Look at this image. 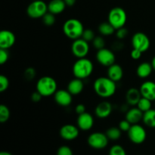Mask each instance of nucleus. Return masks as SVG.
Returning a JSON list of instances; mask_svg holds the SVG:
<instances>
[{
	"label": "nucleus",
	"mask_w": 155,
	"mask_h": 155,
	"mask_svg": "<svg viewBox=\"0 0 155 155\" xmlns=\"http://www.w3.org/2000/svg\"><path fill=\"white\" fill-rule=\"evenodd\" d=\"M9 59V54L8 49H4V48H0V64L2 65L4 64L5 63L8 61Z\"/></svg>",
	"instance_id": "nucleus-36"
},
{
	"label": "nucleus",
	"mask_w": 155,
	"mask_h": 155,
	"mask_svg": "<svg viewBox=\"0 0 155 155\" xmlns=\"http://www.w3.org/2000/svg\"><path fill=\"white\" fill-rule=\"evenodd\" d=\"M144 113L139 108L133 107L131 109H129L127 111L125 115V119L128 120L132 125L133 124H138L140 121L143 119Z\"/></svg>",
	"instance_id": "nucleus-18"
},
{
	"label": "nucleus",
	"mask_w": 155,
	"mask_h": 155,
	"mask_svg": "<svg viewBox=\"0 0 155 155\" xmlns=\"http://www.w3.org/2000/svg\"><path fill=\"white\" fill-rule=\"evenodd\" d=\"M84 89L83 80L79 78H74L69 82L68 85V90L72 95H77L81 93Z\"/></svg>",
	"instance_id": "nucleus-21"
},
{
	"label": "nucleus",
	"mask_w": 155,
	"mask_h": 155,
	"mask_svg": "<svg viewBox=\"0 0 155 155\" xmlns=\"http://www.w3.org/2000/svg\"><path fill=\"white\" fill-rule=\"evenodd\" d=\"M108 155H127L126 150L120 145H114L109 150Z\"/></svg>",
	"instance_id": "nucleus-30"
},
{
	"label": "nucleus",
	"mask_w": 155,
	"mask_h": 155,
	"mask_svg": "<svg viewBox=\"0 0 155 155\" xmlns=\"http://www.w3.org/2000/svg\"><path fill=\"white\" fill-rule=\"evenodd\" d=\"M95 57L100 64L107 68L114 64L116 61V56L114 51L107 48L98 50Z\"/></svg>",
	"instance_id": "nucleus-11"
},
{
	"label": "nucleus",
	"mask_w": 155,
	"mask_h": 155,
	"mask_svg": "<svg viewBox=\"0 0 155 155\" xmlns=\"http://www.w3.org/2000/svg\"><path fill=\"white\" fill-rule=\"evenodd\" d=\"M151 45V42L145 33L142 32L136 33L132 37V45L133 48H136L142 51V53L145 52L148 50Z\"/></svg>",
	"instance_id": "nucleus-9"
},
{
	"label": "nucleus",
	"mask_w": 155,
	"mask_h": 155,
	"mask_svg": "<svg viewBox=\"0 0 155 155\" xmlns=\"http://www.w3.org/2000/svg\"><path fill=\"white\" fill-rule=\"evenodd\" d=\"M131 127L132 124L126 119L124 120H121L119 123V125H118V127L120 129L122 132H128Z\"/></svg>",
	"instance_id": "nucleus-37"
},
{
	"label": "nucleus",
	"mask_w": 155,
	"mask_h": 155,
	"mask_svg": "<svg viewBox=\"0 0 155 155\" xmlns=\"http://www.w3.org/2000/svg\"><path fill=\"white\" fill-rule=\"evenodd\" d=\"M140 90L142 96L151 100L155 101V83L153 81H145L141 85Z\"/></svg>",
	"instance_id": "nucleus-16"
},
{
	"label": "nucleus",
	"mask_w": 155,
	"mask_h": 155,
	"mask_svg": "<svg viewBox=\"0 0 155 155\" xmlns=\"http://www.w3.org/2000/svg\"><path fill=\"white\" fill-rule=\"evenodd\" d=\"M10 118V110L5 104L0 105V122L6 123Z\"/></svg>",
	"instance_id": "nucleus-28"
},
{
	"label": "nucleus",
	"mask_w": 155,
	"mask_h": 155,
	"mask_svg": "<svg viewBox=\"0 0 155 155\" xmlns=\"http://www.w3.org/2000/svg\"><path fill=\"white\" fill-rule=\"evenodd\" d=\"M113 107L109 101H101L95 108V114L98 118L104 119L110 116L112 113Z\"/></svg>",
	"instance_id": "nucleus-17"
},
{
	"label": "nucleus",
	"mask_w": 155,
	"mask_h": 155,
	"mask_svg": "<svg viewBox=\"0 0 155 155\" xmlns=\"http://www.w3.org/2000/svg\"><path fill=\"white\" fill-rule=\"evenodd\" d=\"M71 51L77 58H86L89 51V42L84 40L83 38L75 39L71 44Z\"/></svg>",
	"instance_id": "nucleus-10"
},
{
	"label": "nucleus",
	"mask_w": 155,
	"mask_h": 155,
	"mask_svg": "<svg viewBox=\"0 0 155 155\" xmlns=\"http://www.w3.org/2000/svg\"><path fill=\"white\" fill-rule=\"evenodd\" d=\"M61 137L66 141H72L77 139L80 135V129L73 124H65L60 129Z\"/></svg>",
	"instance_id": "nucleus-12"
},
{
	"label": "nucleus",
	"mask_w": 155,
	"mask_h": 155,
	"mask_svg": "<svg viewBox=\"0 0 155 155\" xmlns=\"http://www.w3.org/2000/svg\"><path fill=\"white\" fill-rule=\"evenodd\" d=\"M64 1L66 5L68 7H72L76 3V0H64Z\"/></svg>",
	"instance_id": "nucleus-42"
},
{
	"label": "nucleus",
	"mask_w": 155,
	"mask_h": 155,
	"mask_svg": "<svg viewBox=\"0 0 155 155\" xmlns=\"http://www.w3.org/2000/svg\"><path fill=\"white\" fill-rule=\"evenodd\" d=\"M151 65H152V67H153V69L155 71V56L153 58L152 61H151Z\"/></svg>",
	"instance_id": "nucleus-44"
},
{
	"label": "nucleus",
	"mask_w": 155,
	"mask_h": 155,
	"mask_svg": "<svg viewBox=\"0 0 155 155\" xmlns=\"http://www.w3.org/2000/svg\"><path fill=\"white\" fill-rule=\"evenodd\" d=\"M36 75V70L33 68H28L24 71V77L27 80H33Z\"/></svg>",
	"instance_id": "nucleus-35"
},
{
	"label": "nucleus",
	"mask_w": 155,
	"mask_h": 155,
	"mask_svg": "<svg viewBox=\"0 0 155 155\" xmlns=\"http://www.w3.org/2000/svg\"><path fill=\"white\" fill-rule=\"evenodd\" d=\"M32 1H37V0H32Z\"/></svg>",
	"instance_id": "nucleus-45"
},
{
	"label": "nucleus",
	"mask_w": 155,
	"mask_h": 155,
	"mask_svg": "<svg viewBox=\"0 0 155 155\" xmlns=\"http://www.w3.org/2000/svg\"><path fill=\"white\" fill-rule=\"evenodd\" d=\"M142 52L139 50L136 49V48H133V50L130 52V56L133 60H139L141 57H142Z\"/></svg>",
	"instance_id": "nucleus-39"
},
{
	"label": "nucleus",
	"mask_w": 155,
	"mask_h": 155,
	"mask_svg": "<svg viewBox=\"0 0 155 155\" xmlns=\"http://www.w3.org/2000/svg\"><path fill=\"white\" fill-rule=\"evenodd\" d=\"M127 133H128V137L130 140L136 145H140L146 140V130L139 124L132 125Z\"/></svg>",
	"instance_id": "nucleus-8"
},
{
	"label": "nucleus",
	"mask_w": 155,
	"mask_h": 155,
	"mask_svg": "<svg viewBox=\"0 0 155 155\" xmlns=\"http://www.w3.org/2000/svg\"><path fill=\"white\" fill-rule=\"evenodd\" d=\"M107 21L111 24L116 30L121 27H124L127 21V12L120 7L113 8L109 12Z\"/></svg>",
	"instance_id": "nucleus-5"
},
{
	"label": "nucleus",
	"mask_w": 155,
	"mask_h": 155,
	"mask_svg": "<svg viewBox=\"0 0 155 155\" xmlns=\"http://www.w3.org/2000/svg\"><path fill=\"white\" fill-rule=\"evenodd\" d=\"M153 67L149 62H142L136 69V74L141 79H145L149 77L153 71Z\"/></svg>",
	"instance_id": "nucleus-23"
},
{
	"label": "nucleus",
	"mask_w": 155,
	"mask_h": 155,
	"mask_svg": "<svg viewBox=\"0 0 155 155\" xmlns=\"http://www.w3.org/2000/svg\"><path fill=\"white\" fill-rule=\"evenodd\" d=\"M75 112L77 115L85 113L86 112V106L83 104H78L75 107Z\"/></svg>",
	"instance_id": "nucleus-41"
},
{
	"label": "nucleus",
	"mask_w": 155,
	"mask_h": 155,
	"mask_svg": "<svg viewBox=\"0 0 155 155\" xmlns=\"http://www.w3.org/2000/svg\"><path fill=\"white\" fill-rule=\"evenodd\" d=\"M95 33L91 29H85L84 31H83V35H82V37L84 40H86V42H92L93 39H95Z\"/></svg>",
	"instance_id": "nucleus-32"
},
{
	"label": "nucleus",
	"mask_w": 155,
	"mask_h": 155,
	"mask_svg": "<svg viewBox=\"0 0 155 155\" xmlns=\"http://www.w3.org/2000/svg\"><path fill=\"white\" fill-rule=\"evenodd\" d=\"M57 155H74V153L69 146L62 145L58 149Z\"/></svg>",
	"instance_id": "nucleus-34"
},
{
	"label": "nucleus",
	"mask_w": 155,
	"mask_h": 155,
	"mask_svg": "<svg viewBox=\"0 0 155 155\" xmlns=\"http://www.w3.org/2000/svg\"><path fill=\"white\" fill-rule=\"evenodd\" d=\"M94 65L92 61L86 58H78L73 65V74L76 78L85 80L92 75Z\"/></svg>",
	"instance_id": "nucleus-2"
},
{
	"label": "nucleus",
	"mask_w": 155,
	"mask_h": 155,
	"mask_svg": "<svg viewBox=\"0 0 155 155\" xmlns=\"http://www.w3.org/2000/svg\"><path fill=\"white\" fill-rule=\"evenodd\" d=\"M42 97L43 96H42V95H41V94L39 93L38 91H36V92H34L31 95V100L33 101V102L37 103V102H39V101H41V99H42Z\"/></svg>",
	"instance_id": "nucleus-40"
},
{
	"label": "nucleus",
	"mask_w": 155,
	"mask_h": 155,
	"mask_svg": "<svg viewBox=\"0 0 155 155\" xmlns=\"http://www.w3.org/2000/svg\"><path fill=\"white\" fill-rule=\"evenodd\" d=\"M84 30L83 23L76 18H71L64 23V33L67 37L73 40L81 38Z\"/></svg>",
	"instance_id": "nucleus-3"
},
{
	"label": "nucleus",
	"mask_w": 155,
	"mask_h": 155,
	"mask_svg": "<svg viewBox=\"0 0 155 155\" xmlns=\"http://www.w3.org/2000/svg\"><path fill=\"white\" fill-rule=\"evenodd\" d=\"M77 125L80 130H83V131L90 130L94 125L93 117L86 111L82 114L78 115L77 120Z\"/></svg>",
	"instance_id": "nucleus-14"
},
{
	"label": "nucleus",
	"mask_w": 155,
	"mask_h": 155,
	"mask_svg": "<svg viewBox=\"0 0 155 155\" xmlns=\"http://www.w3.org/2000/svg\"><path fill=\"white\" fill-rule=\"evenodd\" d=\"M64 0H51L48 4V11L54 15H59L64 11L66 8Z\"/></svg>",
	"instance_id": "nucleus-22"
},
{
	"label": "nucleus",
	"mask_w": 155,
	"mask_h": 155,
	"mask_svg": "<svg viewBox=\"0 0 155 155\" xmlns=\"http://www.w3.org/2000/svg\"><path fill=\"white\" fill-rule=\"evenodd\" d=\"M142 121L147 127L155 128V109L151 108V110L145 112Z\"/></svg>",
	"instance_id": "nucleus-25"
},
{
	"label": "nucleus",
	"mask_w": 155,
	"mask_h": 155,
	"mask_svg": "<svg viewBox=\"0 0 155 155\" xmlns=\"http://www.w3.org/2000/svg\"><path fill=\"white\" fill-rule=\"evenodd\" d=\"M9 86V80L5 75L0 76V92H4L8 89Z\"/></svg>",
	"instance_id": "nucleus-33"
},
{
	"label": "nucleus",
	"mask_w": 155,
	"mask_h": 155,
	"mask_svg": "<svg viewBox=\"0 0 155 155\" xmlns=\"http://www.w3.org/2000/svg\"><path fill=\"white\" fill-rule=\"evenodd\" d=\"M54 98L55 102L62 107H68L72 103L73 95L68 90L58 89L54 93Z\"/></svg>",
	"instance_id": "nucleus-15"
},
{
	"label": "nucleus",
	"mask_w": 155,
	"mask_h": 155,
	"mask_svg": "<svg viewBox=\"0 0 155 155\" xmlns=\"http://www.w3.org/2000/svg\"><path fill=\"white\" fill-rule=\"evenodd\" d=\"M115 30H116V29L108 21L102 22L98 26V31H99L100 34L103 36H111L114 33Z\"/></svg>",
	"instance_id": "nucleus-24"
},
{
	"label": "nucleus",
	"mask_w": 155,
	"mask_h": 155,
	"mask_svg": "<svg viewBox=\"0 0 155 155\" xmlns=\"http://www.w3.org/2000/svg\"><path fill=\"white\" fill-rule=\"evenodd\" d=\"M107 74L109 78L117 83L122 80L124 77V70L120 65L114 63L111 66L107 68Z\"/></svg>",
	"instance_id": "nucleus-19"
},
{
	"label": "nucleus",
	"mask_w": 155,
	"mask_h": 155,
	"mask_svg": "<svg viewBox=\"0 0 155 155\" xmlns=\"http://www.w3.org/2000/svg\"><path fill=\"white\" fill-rule=\"evenodd\" d=\"M48 5L42 0L33 1L27 8V14L30 18H42L48 12Z\"/></svg>",
	"instance_id": "nucleus-6"
},
{
	"label": "nucleus",
	"mask_w": 155,
	"mask_h": 155,
	"mask_svg": "<svg viewBox=\"0 0 155 155\" xmlns=\"http://www.w3.org/2000/svg\"><path fill=\"white\" fill-rule=\"evenodd\" d=\"M42 22L45 24V26H48V27H51V26L54 25L55 24L56 18H55V15L51 13V12H48L42 18Z\"/></svg>",
	"instance_id": "nucleus-29"
},
{
	"label": "nucleus",
	"mask_w": 155,
	"mask_h": 155,
	"mask_svg": "<svg viewBox=\"0 0 155 155\" xmlns=\"http://www.w3.org/2000/svg\"><path fill=\"white\" fill-rule=\"evenodd\" d=\"M0 155H13V154L10 152H8V151H2V152L0 153Z\"/></svg>",
	"instance_id": "nucleus-43"
},
{
	"label": "nucleus",
	"mask_w": 155,
	"mask_h": 155,
	"mask_svg": "<svg viewBox=\"0 0 155 155\" xmlns=\"http://www.w3.org/2000/svg\"><path fill=\"white\" fill-rule=\"evenodd\" d=\"M15 35L8 30H2L0 32V48L9 49L15 43Z\"/></svg>",
	"instance_id": "nucleus-13"
},
{
	"label": "nucleus",
	"mask_w": 155,
	"mask_h": 155,
	"mask_svg": "<svg viewBox=\"0 0 155 155\" xmlns=\"http://www.w3.org/2000/svg\"><path fill=\"white\" fill-rule=\"evenodd\" d=\"M57 90V82L53 77L45 76L38 80L36 83V91H38L43 97L54 95Z\"/></svg>",
	"instance_id": "nucleus-4"
},
{
	"label": "nucleus",
	"mask_w": 155,
	"mask_h": 155,
	"mask_svg": "<svg viewBox=\"0 0 155 155\" xmlns=\"http://www.w3.org/2000/svg\"><path fill=\"white\" fill-rule=\"evenodd\" d=\"M142 94L140 90L137 88H130L126 93V101L130 105H137L138 102L142 98Z\"/></svg>",
	"instance_id": "nucleus-20"
},
{
	"label": "nucleus",
	"mask_w": 155,
	"mask_h": 155,
	"mask_svg": "<svg viewBox=\"0 0 155 155\" xmlns=\"http://www.w3.org/2000/svg\"><path fill=\"white\" fill-rule=\"evenodd\" d=\"M88 145L92 148L96 150H101L107 146L109 142V139L107 138L106 133L95 132L91 133L87 139Z\"/></svg>",
	"instance_id": "nucleus-7"
},
{
	"label": "nucleus",
	"mask_w": 155,
	"mask_h": 155,
	"mask_svg": "<svg viewBox=\"0 0 155 155\" xmlns=\"http://www.w3.org/2000/svg\"><path fill=\"white\" fill-rule=\"evenodd\" d=\"M92 45L96 49L100 50L101 48H105V41H104V38L101 36H95V39L92 41Z\"/></svg>",
	"instance_id": "nucleus-31"
},
{
	"label": "nucleus",
	"mask_w": 155,
	"mask_h": 155,
	"mask_svg": "<svg viewBox=\"0 0 155 155\" xmlns=\"http://www.w3.org/2000/svg\"><path fill=\"white\" fill-rule=\"evenodd\" d=\"M93 89L95 93L101 98H110L116 92V82L108 77H100L94 82Z\"/></svg>",
	"instance_id": "nucleus-1"
},
{
	"label": "nucleus",
	"mask_w": 155,
	"mask_h": 155,
	"mask_svg": "<svg viewBox=\"0 0 155 155\" xmlns=\"http://www.w3.org/2000/svg\"><path fill=\"white\" fill-rule=\"evenodd\" d=\"M106 135H107V138L109 140L112 141H117L120 139L122 135V131L119 127H110V128L107 129L106 131Z\"/></svg>",
	"instance_id": "nucleus-26"
},
{
	"label": "nucleus",
	"mask_w": 155,
	"mask_h": 155,
	"mask_svg": "<svg viewBox=\"0 0 155 155\" xmlns=\"http://www.w3.org/2000/svg\"><path fill=\"white\" fill-rule=\"evenodd\" d=\"M128 33H129L128 30H127L126 27H121V28L118 29V30H117L116 36L119 39H124V38L127 37V35H128Z\"/></svg>",
	"instance_id": "nucleus-38"
},
{
	"label": "nucleus",
	"mask_w": 155,
	"mask_h": 155,
	"mask_svg": "<svg viewBox=\"0 0 155 155\" xmlns=\"http://www.w3.org/2000/svg\"><path fill=\"white\" fill-rule=\"evenodd\" d=\"M137 107L140 109L143 113L151 109V101L146 98L142 97L137 104Z\"/></svg>",
	"instance_id": "nucleus-27"
}]
</instances>
